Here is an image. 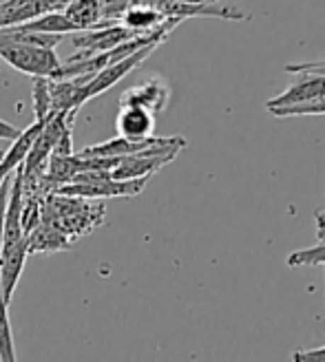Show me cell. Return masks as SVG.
I'll return each mask as SVG.
<instances>
[{"mask_svg": "<svg viewBox=\"0 0 325 362\" xmlns=\"http://www.w3.org/2000/svg\"><path fill=\"white\" fill-rule=\"evenodd\" d=\"M104 216V206H91L84 199L76 197H64L53 192L47 204L42 206V223H49L56 230H60L64 237L71 241L78 239L82 232L93 230L96 226L102 223Z\"/></svg>", "mask_w": 325, "mask_h": 362, "instance_id": "1", "label": "cell"}, {"mask_svg": "<svg viewBox=\"0 0 325 362\" xmlns=\"http://www.w3.org/2000/svg\"><path fill=\"white\" fill-rule=\"evenodd\" d=\"M0 60L31 78H51L62 64L53 49L18 45L3 38H0Z\"/></svg>", "mask_w": 325, "mask_h": 362, "instance_id": "2", "label": "cell"}, {"mask_svg": "<svg viewBox=\"0 0 325 362\" xmlns=\"http://www.w3.org/2000/svg\"><path fill=\"white\" fill-rule=\"evenodd\" d=\"M186 146L184 137H149V139H124V137H115L102 144H96V146H86L84 151H80V157H102V159H122V157H131V155H139L147 151H155V148H173Z\"/></svg>", "mask_w": 325, "mask_h": 362, "instance_id": "3", "label": "cell"}, {"mask_svg": "<svg viewBox=\"0 0 325 362\" xmlns=\"http://www.w3.org/2000/svg\"><path fill=\"white\" fill-rule=\"evenodd\" d=\"M137 38V33L126 29L124 25H108L102 29H91V31H78L74 33V47L78 49L69 60H84L98 56V53L111 51L124 42Z\"/></svg>", "mask_w": 325, "mask_h": 362, "instance_id": "4", "label": "cell"}, {"mask_svg": "<svg viewBox=\"0 0 325 362\" xmlns=\"http://www.w3.org/2000/svg\"><path fill=\"white\" fill-rule=\"evenodd\" d=\"M179 151L182 148L173 146V148H155V151H147V153H139V155L122 157L120 164L111 170V179H115V181L151 179L157 170H161L166 164H171Z\"/></svg>", "mask_w": 325, "mask_h": 362, "instance_id": "5", "label": "cell"}, {"mask_svg": "<svg viewBox=\"0 0 325 362\" xmlns=\"http://www.w3.org/2000/svg\"><path fill=\"white\" fill-rule=\"evenodd\" d=\"M159 45H161V42H153V45H149V47H142L139 51L131 53L129 58H124V60H120V62H115V64H111V66L102 69L98 76H93L91 80H89V82L84 84L82 95H80V102L86 104L89 100H93V98L102 95L104 90H108L111 86H115L122 78H126V76L131 74V71H135L144 60H147Z\"/></svg>", "mask_w": 325, "mask_h": 362, "instance_id": "6", "label": "cell"}, {"mask_svg": "<svg viewBox=\"0 0 325 362\" xmlns=\"http://www.w3.org/2000/svg\"><path fill=\"white\" fill-rule=\"evenodd\" d=\"M74 0H5L0 3V29L25 25L47 13L64 11Z\"/></svg>", "mask_w": 325, "mask_h": 362, "instance_id": "7", "label": "cell"}, {"mask_svg": "<svg viewBox=\"0 0 325 362\" xmlns=\"http://www.w3.org/2000/svg\"><path fill=\"white\" fill-rule=\"evenodd\" d=\"M171 100V88L161 78H149L142 84H135L131 88H126L122 98H120V106H135V108H144L149 113H161L166 108Z\"/></svg>", "mask_w": 325, "mask_h": 362, "instance_id": "8", "label": "cell"}, {"mask_svg": "<svg viewBox=\"0 0 325 362\" xmlns=\"http://www.w3.org/2000/svg\"><path fill=\"white\" fill-rule=\"evenodd\" d=\"M325 98V78L323 76H310V74H299V78L287 86L281 95L266 102L268 111L275 108H285V106H297Z\"/></svg>", "mask_w": 325, "mask_h": 362, "instance_id": "9", "label": "cell"}, {"mask_svg": "<svg viewBox=\"0 0 325 362\" xmlns=\"http://www.w3.org/2000/svg\"><path fill=\"white\" fill-rule=\"evenodd\" d=\"M164 18H224V21H248V13L237 7H215V5H184V3H161L155 7Z\"/></svg>", "mask_w": 325, "mask_h": 362, "instance_id": "10", "label": "cell"}, {"mask_svg": "<svg viewBox=\"0 0 325 362\" xmlns=\"http://www.w3.org/2000/svg\"><path fill=\"white\" fill-rule=\"evenodd\" d=\"M115 129H118V137H124V139H133V141L149 139L153 137V131H155V115L144 111V108L120 106Z\"/></svg>", "mask_w": 325, "mask_h": 362, "instance_id": "11", "label": "cell"}, {"mask_svg": "<svg viewBox=\"0 0 325 362\" xmlns=\"http://www.w3.org/2000/svg\"><path fill=\"white\" fill-rule=\"evenodd\" d=\"M42 124L45 122H33L29 129H25L21 133V137L11 141V148L5 151V157L0 159V188H3V184L11 177V173H16L18 166L25 164V157H27L29 148L33 146L35 137H38Z\"/></svg>", "mask_w": 325, "mask_h": 362, "instance_id": "12", "label": "cell"}, {"mask_svg": "<svg viewBox=\"0 0 325 362\" xmlns=\"http://www.w3.org/2000/svg\"><path fill=\"white\" fill-rule=\"evenodd\" d=\"M102 7L104 0H74L62 13L76 27V31H91V29L108 27L102 23Z\"/></svg>", "mask_w": 325, "mask_h": 362, "instance_id": "13", "label": "cell"}, {"mask_svg": "<svg viewBox=\"0 0 325 362\" xmlns=\"http://www.w3.org/2000/svg\"><path fill=\"white\" fill-rule=\"evenodd\" d=\"M27 243L29 255H49V252L67 250L71 245V239L49 223H38L27 234Z\"/></svg>", "mask_w": 325, "mask_h": 362, "instance_id": "14", "label": "cell"}, {"mask_svg": "<svg viewBox=\"0 0 325 362\" xmlns=\"http://www.w3.org/2000/svg\"><path fill=\"white\" fill-rule=\"evenodd\" d=\"M166 21H169V18L161 16L155 7L133 5V7L126 9V13L122 16L120 25H124L126 29L135 31L137 35H147V33H153L155 29H159Z\"/></svg>", "mask_w": 325, "mask_h": 362, "instance_id": "15", "label": "cell"}, {"mask_svg": "<svg viewBox=\"0 0 325 362\" xmlns=\"http://www.w3.org/2000/svg\"><path fill=\"white\" fill-rule=\"evenodd\" d=\"M0 362H18L13 332L9 322V303L3 296V287H0Z\"/></svg>", "mask_w": 325, "mask_h": 362, "instance_id": "16", "label": "cell"}, {"mask_svg": "<svg viewBox=\"0 0 325 362\" xmlns=\"http://www.w3.org/2000/svg\"><path fill=\"white\" fill-rule=\"evenodd\" d=\"M33 122H45L51 115V93H49V78H33Z\"/></svg>", "mask_w": 325, "mask_h": 362, "instance_id": "17", "label": "cell"}, {"mask_svg": "<svg viewBox=\"0 0 325 362\" xmlns=\"http://www.w3.org/2000/svg\"><path fill=\"white\" fill-rule=\"evenodd\" d=\"M290 267H305V265H325V241H321L314 247L297 250L287 257Z\"/></svg>", "mask_w": 325, "mask_h": 362, "instance_id": "18", "label": "cell"}, {"mask_svg": "<svg viewBox=\"0 0 325 362\" xmlns=\"http://www.w3.org/2000/svg\"><path fill=\"white\" fill-rule=\"evenodd\" d=\"M275 117H301V115H325V98L297 104V106H285V108H275L270 111Z\"/></svg>", "mask_w": 325, "mask_h": 362, "instance_id": "19", "label": "cell"}, {"mask_svg": "<svg viewBox=\"0 0 325 362\" xmlns=\"http://www.w3.org/2000/svg\"><path fill=\"white\" fill-rule=\"evenodd\" d=\"M285 74H310V76H323L325 78V60H317V62H301V64H287Z\"/></svg>", "mask_w": 325, "mask_h": 362, "instance_id": "20", "label": "cell"}, {"mask_svg": "<svg viewBox=\"0 0 325 362\" xmlns=\"http://www.w3.org/2000/svg\"><path fill=\"white\" fill-rule=\"evenodd\" d=\"M292 362H325V347L299 349V351L292 354Z\"/></svg>", "mask_w": 325, "mask_h": 362, "instance_id": "21", "label": "cell"}, {"mask_svg": "<svg viewBox=\"0 0 325 362\" xmlns=\"http://www.w3.org/2000/svg\"><path fill=\"white\" fill-rule=\"evenodd\" d=\"M21 129H16L13 124L5 122V119H0V139H5V141H13L21 137Z\"/></svg>", "mask_w": 325, "mask_h": 362, "instance_id": "22", "label": "cell"}, {"mask_svg": "<svg viewBox=\"0 0 325 362\" xmlns=\"http://www.w3.org/2000/svg\"><path fill=\"white\" fill-rule=\"evenodd\" d=\"M161 3H184V5H212V3H217V0H157V3H155L153 7H157V5H161Z\"/></svg>", "mask_w": 325, "mask_h": 362, "instance_id": "23", "label": "cell"}, {"mask_svg": "<svg viewBox=\"0 0 325 362\" xmlns=\"http://www.w3.org/2000/svg\"><path fill=\"white\" fill-rule=\"evenodd\" d=\"M3 157H5V151H3V148H0V159H3Z\"/></svg>", "mask_w": 325, "mask_h": 362, "instance_id": "24", "label": "cell"}, {"mask_svg": "<svg viewBox=\"0 0 325 362\" xmlns=\"http://www.w3.org/2000/svg\"><path fill=\"white\" fill-rule=\"evenodd\" d=\"M0 62H3V60H0Z\"/></svg>", "mask_w": 325, "mask_h": 362, "instance_id": "25", "label": "cell"}]
</instances>
